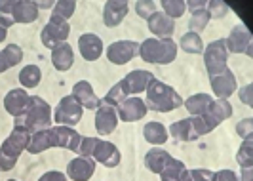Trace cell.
I'll use <instances>...</instances> for the list:
<instances>
[{"label":"cell","mask_w":253,"mask_h":181,"mask_svg":"<svg viewBox=\"0 0 253 181\" xmlns=\"http://www.w3.org/2000/svg\"><path fill=\"white\" fill-rule=\"evenodd\" d=\"M13 126H23L29 130L31 134L40 132V130H50L51 126V109L42 97L33 95L29 101V109H27L25 117L15 118Z\"/></svg>","instance_id":"cell-3"},{"label":"cell","mask_w":253,"mask_h":181,"mask_svg":"<svg viewBox=\"0 0 253 181\" xmlns=\"http://www.w3.org/2000/svg\"><path fill=\"white\" fill-rule=\"evenodd\" d=\"M147 109L156 111V113H169L175 111L183 105V97L171 86L160 82L158 78H152L151 84L147 86Z\"/></svg>","instance_id":"cell-1"},{"label":"cell","mask_w":253,"mask_h":181,"mask_svg":"<svg viewBox=\"0 0 253 181\" xmlns=\"http://www.w3.org/2000/svg\"><path fill=\"white\" fill-rule=\"evenodd\" d=\"M225 44H227V52H230V53L248 52L252 55V33L244 25L234 27V29L230 31L228 39L225 40Z\"/></svg>","instance_id":"cell-12"},{"label":"cell","mask_w":253,"mask_h":181,"mask_svg":"<svg viewBox=\"0 0 253 181\" xmlns=\"http://www.w3.org/2000/svg\"><path fill=\"white\" fill-rule=\"evenodd\" d=\"M8 181H17V180H8Z\"/></svg>","instance_id":"cell-52"},{"label":"cell","mask_w":253,"mask_h":181,"mask_svg":"<svg viewBox=\"0 0 253 181\" xmlns=\"http://www.w3.org/2000/svg\"><path fill=\"white\" fill-rule=\"evenodd\" d=\"M80 139H82V136L73 128H69V126H53V128H50L51 147H61V149L76 153Z\"/></svg>","instance_id":"cell-10"},{"label":"cell","mask_w":253,"mask_h":181,"mask_svg":"<svg viewBox=\"0 0 253 181\" xmlns=\"http://www.w3.org/2000/svg\"><path fill=\"white\" fill-rule=\"evenodd\" d=\"M143 61L156 65H168L177 57V44L171 39H147L139 46Z\"/></svg>","instance_id":"cell-4"},{"label":"cell","mask_w":253,"mask_h":181,"mask_svg":"<svg viewBox=\"0 0 253 181\" xmlns=\"http://www.w3.org/2000/svg\"><path fill=\"white\" fill-rule=\"evenodd\" d=\"M69 35H71V25H69V21H65L61 17H57V15H51L50 21L42 29L40 39H42V44H44L46 48L53 50L55 46L63 44L65 40L69 39Z\"/></svg>","instance_id":"cell-7"},{"label":"cell","mask_w":253,"mask_h":181,"mask_svg":"<svg viewBox=\"0 0 253 181\" xmlns=\"http://www.w3.org/2000/svg\"><path fill=\"white\" fill-rule=\"evenodd\" d=\"M124 99H127V97L124 95L122 84H120V82H116L113 88L109 90V93H107V95L101 99V103H107V105H111V107H114V109H116V107L122 103Z\"/></svg>","instance_id":"cell-36"},{"label":"cell","mask_w":253,"mask_h":181,"mask_svg":"<svg viewBox=\"0 0 253 181\" xmlns=\"http://www.w3.org/2000/svg\"><path fill=\"white\" fill-rule=\"evenodd\" d=\"M236 134L240 136L242 139H252L253 136V118H244L238 122L236 126Z\"/></svg>","instance_id":"cell-43"},{"label":"cell","mask_w":253,"mask_h":181,"mask_svg":"<svg viewBox=\"0 0 253 181\" xmlns=\"http://www.w3.org/2000/svg\"><path fill=\"white\" fill-rule=\"evenodd\" d=\"M252 93H253V86L252 84H248V86H244L240 90V99L244 103L248 105V107H253V99H252Z\"/></svg>","instance_id":"cell-47"},{"label":"cell","mask_w":253,"mask_h":181,"mask_svg":"<svg viewBox=\"0 0 253 181\" xmlns=\"http://www.w3.org/2000/svg\"><path fill=\"white\" fill-rule=\"evenodd\" d=\"M169 136L175 139V141H196L200 136L194 128V122H192V117L190 118H183V120H177L169 126Z\"/></svg>","instance_id":"cell-24"},{"label":"cell","mask_w":253,"mask_h":181,"mask_svg":"<svg viewBox=\"0 0 253 181\" xmlns=\"http://www.w3.org/2000/svg\"><path fill=\"white\" fill-rule=\"evenodd\" d=\"M227 59H228V52H227L225 39L213 40V42H210V44L204 48V65H206L210 77L221 75L223 71H227L228 69Z\"/></svg>","instance_id":"cell-6"},{"label":"cell","mask_w":253,"mask_h":181,"mask_svg":"<svg viewBox=\"0 0 253 181\" xmlns=\"http://www.w3.org/2000/svg\"><path fill=\"white\" fill-rule=\"evenodd\" d=\"M211 103H213V97L211 95H208V93H196V95H190L183 105L187 107V111H189L192 117H204L210 111Z\"/></svg>","instance_id":"cell-26"},{"label":"cell","mask_w":253,"mask_h":181,"mask_svg":"<svg viewBox=\"0 0 253 181\" xmlns=\"http://www.w3.org/2000/svg\"><path fill=\"white\" fill-rule=\"evenodd\" d=\"M55 6V2H51V0H48V2H37V8L40 10V8H46V10H50V8H53Z\"/></svg>","instance_id":"cell-51"},{"label":"cell","mask_w":253,"mask_h":181,"mask_svg":"<svg viewBox=\"0 0 253 181\" xmlns=\"http://www.w3.org/2000/svg\"><path fill=\"white\" fill-rule=\"evenodd\" d=\"M135 10H137V15L143 17V19H149L152 13L156 12V4L152 0H139L135 4Z\"/></svg>","instance_id":"cell-42"},{"label":"cell","mask_w":253,"mask_h":181,"mask_svg":"<svg viewBox=\"0 0 253 181\" xmlns=\"http://www.w3.org/2000/svg\"><path fill=\"white\" fill-rule=\"evenodd\" d=\"M181 48H183V52L187 53H202L204 52V42L200 39V35H196V33H185L183 37H181Z\"/></svg>","instance_id":"cell-32"},{"label":"cell","mask_w":253,"mask_h":181,"mask_svg":"<svg viewBox=\"0 0 253 181\" xmlns=\"http://www.w3.org/2000/svg\"><path fill=\"white\" fill-rule=\"evenodd\" d=\"M215 174L210 170H185L181 181H213Z\"/></svg>","instance_id":"cell-38"},{"label":"cell","mask_w":253,"mask_h":181,"mask_svg":"<svg viewBox=\"0 0 253 181\" xmlns=\"http://www.w3.org/2000/svg\"><path fill=\"white\" fill-rule=\"evenodd\" d=\"M139 53V44L133 40H118L109 44L107 48V59L114 65H126Z\"/></svg>","instance_id":"cell-9"},{"label":"cell","mask_w":253,"mask_h":181,"mask_svg":"<svg viewBox=\"0 0 253 181\" xmlns=\"http://www.w3.org/2000/svg\"><path fill=\"white\" fill-rule=\"evenodd\" d=\"M147 105L139 97H127L122 103L116 107V115L124 122H135L147 115Z\"/></svg>","instance_id":"cell-13"},{"label":"cell","mask_w":253,"mask_h":181,"mask_svg":"<svg viewBox=\"0 0 253 181\" xmlns=\"http://www.w3.org/2000/svg\"><path fill=\"white\" fill-rule=\"evenodd\" d=\"M2 52L6 53V57H8V61H10V65H12V67H15V65L23 59V50H21L17 44H8V46H6Z\"/></svg>","instance_id":"cell-41"},{"label":"cell","mask_w":253,"mask_h":181,"mask_svg":"<svg viewBox=\"0 0 253 181\" xmlns=\"http://www.w3.org/2000/svg\"><path fill=\"white\" fill-rule=\"evenodd\" d=\"M169 153L168 151H164V149H151L147 155H145V166L149 168V172H152V174H160L162 170H164V166L169 162Z\"/></svg>","instance_id":"cell-27"},{"label":"cell","mask_w":253,"mask_h":181,"mask_svg":"<svg viewBox=\"0 0 253 181\" xmlns=\"http://www.w3.org/2000/svg\"><path fill=\"white\" fill-rule=\"evenodd\" d=\"M93 160L101 162L103 166H107V168H116L120 164V151L116 149L114 143L99 139L97 147H95V153H93Z\"/></svg>","instance_id":"cell-22"},{"label":"cell","mask_w":253,"mask_h":181,"mask_svg":"<svg viewBox=\"0 0 253 181\" xmlns=\"http://www.w3.org/2000/svg\"><path fill=\"white\" fill-rule=\"evenodd\" d=\"M208 6V2L206 0H189L187 2V8H189L190 12H196V10H202Z\"/></svg>","instance_id":"cell-48"},{"label":"cell","mask_w":253,"mask_h":181,"mask_svg":"<svg viewBox=\"0 0 253 181\" xmlns=\"http://www.w3.org/2000/svg\"><path fill=\"white\" fill-rule=\"evenodd\" d=\"M82 109L84 107L78 103V99H76L73 93L71 95H65L63 99L59 101V105H57V109H55L53 120L57 122V126H69V128H73L75 124L80 122V118H82Z\"/></svg>","instance_id":"cell-8"},{"label":"cell","mask_w":253,"mask_h":181,"mask_svg":"<svg viewBox=\"0 0 253 181\" xmlns=\"http://www.w3.org/2000/svg\"><path fill=\"white\" fill-rule=\"evenodd\" d=\"M149 31L152 35H156L158 39H171L173 31H175V21L171 17H168L164 12H154L147 19Z\"/></svg>","instance_id":"cell-18"},{"label":"cell","mask_w":253,"mask_h":181,"mask_svg":"<svg viewBox=\"0 0 253 181\" xmlns=\"http://www.w3.org/2000/svg\"><path fill=\"white\" fill-rule=\"evenodd\" d=\"M73 95H75L76 99H78V103L82 105V107H86V109H99V105H101V99L95 95V91L91 88V84H89L88 80H80V82H76L75 88H73Z\"/></svg>","instance_id":"cell-23"},{"label":"cell","mask_w":253,"mask_h":181,"mask_svg":"<svg viewBox=\"0 0 253 181\" xmlns=\"http://www.w3.org/2000/svg\"><path fill=\"white\" fill-rule=\"evenodd\" d=\"M93 172H95V160L86 156H78L67 166V176L73 181H89Z\"/></svg>","instance_id":"cell-17"},{"label":"cell","mask_w":253,"mask_h":181,"mask_svg":"<svg viewBox=\"0 0 253 181\" xmlns=\"http://www.w3.org/2000/svg\"><path fill=\"white\" fill-rule=\"evenodd\" d=\"M206 8H208L210 17H217V19L225 17V15L228 13V4L227 2H223V0H210Z\"/></svg>","instance_id":"cell-40"},{"label":"cell","mask_w":253,"mask_h":181,"mask_svg":"<svg viewBox=\"0 0 253 181\" xmlns=\"http://www.w3.org/2000/svg\"><path fill=\"white\" fill-rule=\"evenodd\" d=\"M192 15H190V21H189V29L190 33H202L204 29L208 27V23H210V13H208V10L206 8H202V10H196V12H190Z\"/></svg>","instance_id":"cell-33"},{"label":"cell","mask_w":253,"mask_h":181,"mask_svg":"<svg viewBox=\"0 0 253 181\" xmlns=\"http://www.w3.org/2000/svg\"><path fill=\"white\" fill-rule=\"evenodd\" d=\"M185 170H187L185 162H181L177 158H169V162L160 172V178H162V181H181V176Z\"/></svg>","instance_id":"cell-31"},{"label":"cell","mask_w":253,"mask_h":181,"mask_svg":"<svg viewBox=\"0 0 253 181\" xmlns=\"http://www.w3.org/2000/svg\"><path fill=\"white\" fill-rule=\"evenodd\" d=\"M143 136L151 145H164L168 141V130L162 122H147L143 128Z\"/></svg>","instance_id":"cell-28"},{"label":"cell","mask_w":253,"mask_h":181,"mask_svg":"<svg viewBox=\"0 0 253 181\" xmlns=\"http://www.w3.org/2000/svg\"><path fill=\"white\" fill-rule=\"evenodd\" d=\"M50 147H51L50 130H40V132L31 134V141L27 145V151H29L31 155H40V153L48 151Z\"/></svg>","instance_id":"cell-29"},{"label":"cell","mask_w":253,"mask_h":181,"mask_svg":"<svg viewBox=\"0 0 253 181\" xmlns=\"http://www.w3.org/2000/svg\"><path fill=\"white\" fill-rule=\"evenodd\" d=\"M154 78L152 73L149 71H143V69H135L131 71L129 75L124 77V80H120L122 84V90H124V95H135V93H141V91L147 90V86L151 84V80Z\"/></svg>","instance_id":"cell-11"},{"label":"cell","mask_w":253,"mask_h":181,"mask_svg":"<svg viewBox=\"0 0 253 181\" xmlns=\"http://www.w3.org/2000/svg\"><path fill=\"white\" fill-rule=\"evenodd\" d=\"M51 63L57 71H69L75 63V52L71 48V44H59L51 50Z\"/></svg>","instance_id":"cell-25"},{"label":"cell","mask_w":253,"mask_h":181,"mask_svg":"<svg viewBox=\"0 0 253 181\" xmlns=\"http://www.w3.org/2000/svg\"><path fill=\"white\" fill-rule=\"evenodd\" d=\"M160 6H162L166 15L171 17V19L181 17L185 13V10H187V2L185 0H162Z\"/></svg>","instance_id":"cell-34"},{"label":"cell","mask_w":253,"mask_h":181,"mask_svg":"<svg viewBox=\"0 0 253 181\" xmlns=\"http://www.w3.org/2000/svg\"><path fill=\"white\" fill-rule=\"evenodd\" d=\"M12 25H13L12 19L0 13V44H2L4 40H6V35H8V29H10Z\"/></svg>","instance_id":"cell-44"},{"label":"cell","mask_w":253,"mask_h":181,"mask_svg":"<svg viewBox=\"0 0 253 181\" xmlns=\"http://www.w3.org/2000/svg\"><path fill=\"white\" fill-rule=\"evenodd\" d=\"M8 69H12V65H10V61H8L6 53L0 52V75H2L4 71H8Z\"/></svg>","instance_id":"cell-49"},{"label":"cell","mask_w":253,"mask_h":181,"mask_svg":"<svg viewBox=\"0 0 253 181\" xmlns=\"http://www.w3.org/2000/svg\"><path fill=\"white\" fill-rule=\"evenodd\" d=\"M99 139L101 137H82L76 153L80 156H86V158H93V153H95V147H97Z\"/></svg>","instance_id":"cell-39"},{"label":"cell","mask_w":253,"mask_h":181,"mask_svg":"<svg viewBox=\"0 0 253 181\" xmlns=\"http://www.w3.org/2000/svg\"><path fill=\"white\" fill-rule=\"evenodd\" d=\"M29 101H31V95L21 88H15L10 90L4 97V109L12 115L13 118L25 117L27 109H29Z\"/></svg>","instance_id":"cell-14"},{"label":"cell","mask_w":253,"mask_h":181,"mask_svg":"<svg viewBox=\"0 0 253 181\" xmlns=\"http://www.w3.org/2000/svg\"><path fill=\"white\" fill-rule=\"evenodd\" d=\"M38 181H67V176H65L63 172H55V170H51V172H46Z\"/></svg>","instance_id":"cell-46"},{"label":"cell","mask_w":253,"mask_h":181,"mask_svg":"<svg viewBox=\"0 0 253 181\" xmlns=\"http://www.w3.org/2000/svg\"><path fill=\"white\" fill-rule=\"evenodd\" d=\"M236 160L242 168H252L253 166V139H244L238 149Z\"/></svg>","instance_id":"cell-35"},{"label":"cell","mask_w":253,"mask_h":181,"mask_svg":"<svg viewBox=\"0 0 253 181\" xmlns=\"http://www.w3.org/2000/svg\"><path fill=\"white\" fill-rule=\"evenodd\" d=\"M40 78H42V71L37 65H27L19 73V82L23 88H37L40 84Z\"/></svg>","instance_id":"cell-30"},{"label":"cell","mask_w":253,"mask_h":181,"mask_svg":"<svg viewBox=\"0 0 253 181\" xmlns=\"http://www.w3.org/2000/svg\"><path fill=\"white\" fill-rule=\"evenodd\" d=\"M127 15V2L124 0H109L105 2V8H103V23L113 29V27L120 25L122 19Z\"/></svg>","instance_id":"cell-21"},{"label":"cell","mask_w":253,"mask_h":181,"mask_svg":"<svg viewBox=\"0 0 253 181\" xmlns=\"http://www.w3.org/2000/svg\"><path fill=\"white\" fill-rule=\"evenodd\" d=\"M118 126V115L116 109L107 103H101L95 111V130L99 136H109L113 134Z\"/></svg>","instance_id":"cell-15"},{"label":"cell","mask_w":253,"mask_h":181,"mask_svg":"<svg viewBox=\"0 0 253 181\" xmlns=\"http://www.w3.org/2000/svg\"><path fill=\"white\" fill-rule=\"evenodd\" d=\"M242 181H253V168H242Z\"/></svg>","instance_id":"cell-50"},{"label":"cell","mask_w":253,"mask_h":181,"mask_svg":"<svg viewBox=\"0 0 253 181\" xmlns=\"http://www.w3.org/2000/svg\"><path fill=\"white\" fill-rule=\"evenodd\" d=\"M76 10V2L75 0H59V2H55V6H53V12L51 15H57V17H61V19H69Z\"/></svg>","instance_id":"cell-37"},{"label":"cell","mask_w":253,"mask_h":181,"mask_svg":"<svg viewBox=\"0 0 253 181\" xmlns=\"http://www.w3.org/2000/svg\"><path fill=\"white\" fill-rule=\"evenodd\" d=\"M78 50L86 61H95L103 53V40L93 33H86L78 39Z\"/></svg>","instance_id":"cell-20"},{"label":"cell","mask_w":253,"mask_h":181,"mask_svg":"<svg viewBox=\"0 0 253 181\" xmlns=\"http://www.w3.org/2000/svg\"><path fill=\"white\" fill-rule=\"evenodd\" d=\"M213 181H240V178L232 172V170H221V172H217Z\"/></svg>","instance_id":"cell-45"},{"label":"cell","mask_w":253,"mask_h":181,"mask_svg":"<svg viewBox=\"0 0 253 181\" xmlns=\"http://www.w3.org/2000/svg\"><path fill=\"white\" fill-rule=\"evenodd\" d=\"M29 141H31V132L23 126H13V132L0 147V172H10L15 166L17 158L27 149Z\"/></svg>","instance_id":"cell-2"},{"label":"cell","mask_w":253,"mask_h":181,"mask_svg":"<svg viewBox=\"0 0 253 181\" xmlns=\"http://www.w3.org/2000/svg\"><path fill=\"white\" fill-rule=\"evenodd\" d=\"M0 12L13 23H33L40 15L35 0H0Z\"/></svg>","instance_id":"cell-5"},{"label":"cell","mask_w":253,"mask_h":181,"mask_svg":"<svg viewBox=\"0 0 253 181\" xmlns=\"http://www.w3.org/2000/svg\"><path fill=\"white\" fill-rule=\"evenodd\" d=\"M230 115H232V105L228 103L227 99H215L210 107V111L202 118L204 122L210 126V130H215L223 120L230 118Z\"/></svg>","instance_id":"cell-19"},{"label":"cell","mask_w":253,"mask_h":181,"mask_svg":"<svg viewBox=\"0 0 253 181\" xmlns=\"http://www.w3.org/2000/svg\"><path fill=\"white\" fill-rule=\"evenodd\" d=\"M210 82H211V88H213L219 99H227L236 91V77H234V73L230 69L223 71L221 75L210 77Z\"/></svg>","instance_id":"cell-16"}]
</instances>
